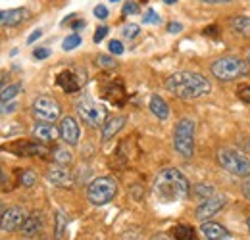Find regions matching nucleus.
Masks as SVG:
<instances>
[{
    "instance_id": "obj_1",
    "label": "nucleus",
    "mask_w": 250,
    "mask_h": 240,
    "mask_svg": "<svg viewBox=\"0 0 250 240\" xmlns=\"http://www.w3.org/2000/svg\"><path fill=\"white\" fill-rule=\"evenodd\" d=\"M166 89H167V92H171L175 98L194 100V98H202V96L210 94L212 92V83L200 73L179 71V73H173L171 77H167Z\"/></svg>"
},
{
    "instance_id": "obj_2",
    "label": "nucleus",
    "mask_w": 250,
    "mask_h": 240,
    "mask_svg": "<svg viewBox=\"0 0 250 240\" xmlns=\"http://www.w3.org/2000/svg\"><path fill=\"white\" fill-rule=\"evenodd\" d=\"M154 196L160 202H181L187 200L190 186H188L187 177L175 169V167H166L158 173L156 180H154Z\"/></svg>"
},
{
    "instance_id": "obj_3",
    "label": "nucleus",
    "mask_w": 250,
    "mask_h": 240,
    "mask_svg": "<svg viewBox=\"0 0 250 240\" xmlns=\"http://www.w3.org/2000/svg\"><path fill=\"white\" fill-rule=\"evenodd\" d=\"M249 71V61L235 56H225L212 63V75L219 81H235L239 77H247Z\"/></svg>"
},
{
    "instance_id": "obj_4",
    "label": "nucleus",
    "mask_w": 250,
    "mask_h": 240,
    "mask_svg": "<svg viewBox=\"0 0 250 240\" xmlns=\"http://www.w3.org/2000/svg\"><path fill=\"white\" fill-rule=\"evenodd\" d=\"M218 163L235 177H250V160L241 152L221 148L218 152Z\"/></svg>"
},
{
    "instance_id": "obj_5",
    "label": "nucleus",
    "mask_w": 250,
    "mask_h": 240,
    "mask_svg": "<svg viewBox=\"0 0 250 240\" xmlns=\"http://www.w3.org/2000/svg\"><path fill=\"white\" fill-rule=\"evenodd\" d=\"M118 194V182L112 177H98L87 188V198L93 206H104L112 202Z\"/></svg>"
},
{
    "instance_id": "obj_6",
    "label": "nucleus",
    "mask_w": 250,
    "mask_h": 240,
    "mask_svg": "<svg viewBox=\"0 0 250 240\" xmlns=\"http://www.w3.org/2000/svg\"><path fill=\"white\" fill-rule=\"evenodd\" d=\"M173 146L183 158H190L194 154V121L188 118L177 121L173 133Z\"/></svg>"
},
{
    "instance_id": "obj_7",
    "label": "nucleus",
    "mask_w": 250,
    "mask_h": 240,
    "mask_svg": "<svg viewBox=\"0 0 250 240\" xmlns=\"http://www.w3.org/2000/svg\"><path fill=\"white\" fill-rule=\"evenodd\" d=\"M77 114H79L81 120L85 121L87 125H91V127L104 125L106 123V116H108L106 108L102 104L94 102L93 98H89V96H83L77 102Z\"/></svg>"
},
{
    "instance_id": "obj_8",
    "label": "nucleus",
    "mask_w": 250,
    "mask_h": 240,
    "mask_svg": "<svg viewBox=\"0 0 250 240\" xmlns=\"http://www.w3.org/2000/svg\"><path fill=\"white\" fill-rule=\"evenodd\" d=\"M60 114H62L60 104L50 96H39L33 102V116L42 123H54L60 118Z\"/></svg>"
},
{
    "instance_id": "obj_9",
    "label": "nucleus",
    "mask_w": 250,
    "mask_h": 240,
    "mask_svg": "<svg viewBox=\"0 0 250 240\" xmlns=\"http://www.w3.org/2000/svg\"><path fill=\"white\" fill-rule=\"evenodd\" d=\"M25 219H27V211L23 208H20V206L8 208L0 215V229L4 233H16V231H20L23 227Z\"/></svg>"
},
{
    "instance_id": "obj_10",
    "label": "nucleus",
    "mask_w": 250,
    "mask_h": 240,
    "mask_svg": "<svg viewBox=\"0 0 250 240\" xmlns=\"http://www.w3.org/2000/svg\"><path fill=\"white\" fill-rule=\"evenodd\" d=\"M225 204H227V198H225V196H210V198H206V200L196 208L194 215H196V219L206 221V219H210L212 215H216L219 210H223Z\"/></svg>"
},
{
    "instance_id": "obj_11",
    "label": "nucleus",
    "mask_w": 250,
    "mask_h": 240,
    "mask_svg": "<svg viewBox=\"0 0 250 240\" xmlns=\"http://www.w3.org/2000/svg\"><path fill=\"white\" fill-rule=\"evenodd\" d=\"M83 83H85V77H83V79L77 77V73L71 71V69H65L62 73H58V77H56V85H58L63 92H67V94L77 92V90L83 87Z\"/></svg>"
},
{
    "instance_id": "obj_12",
    "label": "nucleus",
    "mask_w": 250,
    "mask_h": 240,
    "mask_svg": "<svg viewBox=\"0 0 250 240\" xmlns=\"http://www.w3.org/2000/svg\"><path fill=\"white\" fill-rule=\"evenodd\" d=\"M60 135H62L63 142L69 144V146H75V144L79 142V135H81V131H79L77 121L73 120L71 116H67V118H63L62 120V123H60Z\"/></svg>"
},
{
    "instance_id": "obj_13",
    "label": "nucleus",
    "mask_w": 250,
    "mask_h": 240,
    "mask_svg": "<svg viewBox=\"0 0 250 240\" xmlns=\"http://www.w3.org/2000/svg\"><path fill=\"white\" fill-rule=\"evenodd\" d=\"M25 8H14V10H0V27H16L27 20Z\"/></svg>"
},
{
    "instance_id": "obj_14",
    "label": "nucleus",
    "mask_w": 250,
    "mask_h": 240,
    "mask_svg": "<svg viewBox=\"0 0 250 240\" xmlns=\"http://www.w3.org/2000/svg\"><path fill=\"white\" fill-rule=\"evenodd\" d=\"M46 177H48V180H50L52 184L62 186V188H69V186L73 184V177H71L69 169H65V167L60 165V163L54 165V167H50L48 173H46Z\"/></svg>"
},
{
    "instance_id": "obj_15",
    "label": "nucleus",
    "mask_w": 250,
    "mask_h": 240,
    "mask_svg": "<svg viewBox=\"0 0 250 240\" xmlns=\"http://www.w3.org/2000/svg\"><path fill=\"white\" fill-rule=\"evenodd\" d=\"M104 98H106L108 102L116 104V106H124L125 98H127L125 89H124V83H122L120 79H116V81L108 83V87L104 89Z\"/></svg>"
},
{
    "instance_id": "obj_16",
    "label": "nucleus",
    "mask_w": 250,
    "mask_h": 240,
    "mask_svg": "<svg viewBox=\"0 0 250 240\" xmlns=\"http://www.w3.org/2000/svg\"><path fill=\"white\" fill-rule=\"evenodd\" d=\"M33 137H35L37 140H41V142H54V140H58L62 135H60V129H56L54 125H50V123H41V125H37V127L33 129Z\"/></svg>"
},
{
    "instance_id": "obj_17",
    "label": "nucleus",
    "mask_w": 250,
    "mask_h": 240,
    "mask_svg": "<svg viewBox=\"0 0 250 240\" xmlns=\"http://www.w3.org/2000/svg\"><path fill=\"white\" fill-rule=\"evenodd\" d=\"M200 233H202L204 240H223L229 237L227 229L219 223H214V221H204L200 227Z\"/></svg>"
},
{
    "instance_id": "obj_18",
    "label": "nucleus",
    "mask_w": 250,
    "mask_h": 240,
    "mask_svg": "<svg viewBox=\"0 0 250 240\" xmlns=\"http://www.w3.org/2000/svg\"><path fill=\"white\" fill-rule=\"evenodd\" d=\"M41 231H42V217H41V213H31V215H27V219H25V223H23V227H21V235L27 237V239H33V237H37Z\"/></svg>"
},
{
    "instance_id": "obj_19",
    "label": "nucleus",
    "mask_w": 250,
    "mask_h": 240,
    "mask_svg": "<svg viewBox=\"0 0 250 240\" xmlns=\"http://www.w3.org/2000/svg\"><path fill=\"white\" fill-rule=\"evenodd\" d=\"M10 150L16 152V156H41V154H46V148L42 144H37V142H16L12 146H8Z\"/></svg>"
},
{
    "instance_id": "obj_20",
    "label": "nucleus",
    "mask_w": 250,
    "mask_h": 240,
    "mask_svg": "<svg viewBox=\"0 0 250 240\" xmlns=\"http://www.w3.org/2000/svg\"><path fill=\"white\" fill-rule=\"evenodd\" d=\"M125 121H127L125 116H116V118L106 121V123L102 125V139H104V140H110L114 135H118V133L124 129Z\"/></svg>"
},
{
    "instance_id": "obj_21",
    "label": "nucleus",
    "mask_w": 250,
    "mask_h": 240,
    "mask_svg": "<svg viewBox=\"0 0 250 240\" xmlns=\"http://www.w3.org/2000/svg\"><path fill=\"white\" fill-rule=\"evenodd\" d=\"M150 112L156 116L158 120H167L169 118V106H167V102L162 98V96H158V94H154L152 98H150Z\"/></svg>"
},
{
    "instance_id": "obj_22",
    "label": "nucleus",
    "mask_w": 250,
    "mask_h": 240,
    "mask_svg": "<svg viewBox=\"0 0 250 240\" xmlns=\"http://www.w3.org/2000/svg\"><path fill=\"white\" fill-rule=\"evenodd\" d=\"M231 27L235 33H239L241 37L250 39V18L249 16H237L231 20Z\"/></svg>"
},
{
    "instance_id": "obj_23",
    "label": "nucleus",
    "mask_w": 250,
    "mask_h": 240,
    "mask_svg": "<svg viewBox=\"0 0 250 240\" xmlns=\"http://www.w3.org/2000/svg\"><path fill=\"white\" fill-rule=\"evenodd\" d=\"M173 239L175 240H196V233L190 225H175L173 227Z\"/></svg>"
},
{
    "instance_id": "obj_24",
    "label": "nucleus",
    "mask_w": 250,
    "mask_h": 240,
    "mask_svg": "<svg viewBox=\"0 0 250 240\" xmlns=\"http://www.w3.org/2000/svg\"><path fill=\"white\" fill-rule=\"evenodd\" d=\"M20 92H21V85H20V83L8 85L6 89L0 92V102H10V100H14V98H16Z\"/></svg>"
},
{
    "instance_id": "obj_25",
    "label": "nucleus",
    "mask_w": 250,
    "mask_h": 240,
    "mask_svg": "<svg viewBox=\"0 0 250 240\" xmlns=\"http://www.w3.org/2000/svg\"><path fill=\"white\" fill-rule=\"evenodd\" d=\"M52 158H54V161H56V163H60V165H67V163L71 161V152L67 150V148L58 146V148H54V152H52Z\"/></svg>"
},
{
    "instance_id": "obj_26",
    "label": "nucleus",
    "mask_w": 250,
    "mask_h": 240,
    "mask_svg": "<svg viewBox=\"0 0 250 240\" xmlns=\"http://www.w3.org/2000/svg\"><path fill=\"white\" fill-rule=\"evenodd\" d=\"M20 184L21 186H33V184H37V173L33 171V169H23L21 173H20Z\"/></svg>"
},
{
    "instance_id": "obj_27",
    "label": "nucleus",
    "mask_w": 250,
    "mask_h": 240,
    "mask_svg": "<svg viewBox=\"0 0 250 240\" xmlns=\"http://www.w3.org/2000/svg\"><path fill=\"white\" fill-rule=\"evenodd\" d=\"M81 44V37L77 35V33H73V35H69V37H65L63 39V44L62 48L65 52H69V50H73V48H77Z\"/></svg>"
},
{
    "instance_id": "obj_28",
    "label": "nucleus",
    "mask_w": 250,
    "mask_h": 240,
    "mask_svg": "<svg viewBox=\"0 0 250 240\" xmlns=\"http://www.w3.org/2000/svg\"><path fill=\"white\" fill-rule=\"evenodd\" d=\"M194 194L206 200V198L214 196V188H212L210 184H196V186H194Z\"/></svg>"
},
{
    "instance_id": "obj_29",
    "label": "nucleus",
    "mask_w": 250,
    "mask_h": 240,
    "mask_svg": "<svg viewBox=\"0 0 250 240\" xmlns=\"http://www.w3.org/2000/svg\"><path fill=\"white\" fill-rule=\"evenodd\" d=\"M96 63L100 65V67H106V69H114L118 63L114 58H110V56H106V54H100L98 58H96Z\"/></svg>"
},
{
    "instance_id": "obj_30",
    "label": "nucleus",
    "mask_w": 250,
    "mask_h": 240,
    "mask_svg": "<svg viewBox=\"0 0 250 240\" xmlns=\"http://www.w3.org/2000/svg\"><path fill=\"white\" fill-rule=\"evenodd\" d=\"M63 233H65V219L62 213H56V231H54L56 239H62Z\"/></svg>"
},
{
    "instance_id": "obj_31",
    "label": "nucleus",
    "mask_w": 250,
    "mask_h": 240,
    "mask_svg": "<svg viewBox=\"0 0 250 240\" xmlns=\"http://www.w3.org/2000/svg\"><path fill=\"white\" fill-rule=\"evenodd\" d=\"M139 31H141V27H139L137 23H129V25H125L124 27L122 35H124L125 39H135V37L139 35Z\"/></svg>"
},
{
    "instance_id": "obj_32",
    "label": "nucleus",
    "mask_w": 250,
    "mask_h": 240,
    "mask_svg": "<svg viewBox=\"0 0 250 240\" xmlns=\"http://www.w3.org/2000/svg\"><path fill=\"white\" fill-rule=\"evenodd\" d=\"M237 96H239L245 104H250V85H241L239 90H237Z\"/></svg>"
},
{
    "instance_id": "obj_33",
    "label": "nucleus",
    "mask_w": 250,
    "mask_h": 240,
    "mask_svg": "<svg viewBox=\"0 0 250 240\" xmlns=\"http://www.w3.org/2000/svg\"><path fill=\"white\" fill-rule=\"evenodd\" d=\"M108 48H110V52L112 54H116V56H122L124 54V44L120 42V40H110V44H108Z\"/></svg>"
},
{
    "instance_id": "obj_34",
    "label": "nucleus",
    "mask_w": 250,
    "mask_h": 240,
    "mask_svg": "<svg viewBox=\"0 0 250 240\" xmlns=\"http://www.w3.org/2000/svg\"><path fill=\"white\" fill-rule=\"evenodd\" d=\"M143 21H145V23H160V16H158L154 10H148V12L143 16Z\"/></svg>"
},
{
    "instance_id": "obj_35",
    "label": "nucleus",
    "mask_w": 250,
    "mask_h": 240,
    "mask_svg": "<svg viewBox=\"0 0 250 240\" xmlns=\"http://www.w3.org/2000/svg\"><path fill=\"white\" fill-rule=\"evenodd\" d=\"M139 14V4L137 2H127L124 6V16H133Z\"/></svg>"
},
{
    "instance_id": "obj_36",
    "label": "nucleus",
    "mask_w": 250,
    "mask_h": 240,
    "mask_svg": "<svg viewBox=\"0 0 250 240\" xmlns=\"http://www.w3.org/2000/svg\"><path fill=\"white\" fill-rule=\"evenodd\" d=\"M94 16H96L98 20H106V18H108V8H106V6H102V4L94 6Z\"/></svg>"
},
{
    "instance_id": "obj_37",
    "label": "nucleus",
    "mask_w": 250,
    "mask_h": 240,
    "mask_svg": "<svg viewBox=\"0 0 250 240\" xmlns=\"http://www.w3.org/2000/svg\"><path fill=\"white\" fill-rule=\"evenodd\" d=\"M108 31H110V29H108V27H104V25H102V27H98V29H96V33H94L93 40H94V42H100V40H102V39L108 35Z\"/></svg>"
},
{
    "instance_id": "obj_38",
    "label": "nucleus",
    "mask_w": 250,
    "mask_h": 240,
    "mask_svg": "<svg viewBox=\"0 0 250 240\" xmlns=\"http://www.w3.org/2000/svg\"><path fill=\"white\" fill-rule=\"evenodd\" d=\"M33 56H35L37 60H44V58L50 56V50H48V48H37V50L33 52Z\"/></svg>"
},
{
    "instance_id": "obj_39",
    "label": "nucleus",
    "mask_w": 250,
    "mask_h": 240,
    "mask_svg": "<svg viewBox=\"0 0 250 240\" xmlns=\"http://www.w3.org/2000/svg\"><path fill=\"white\" fill-rule=\"evenodd\" d=\"M181 29H183V25H181V23H175V21H171V23L167 25V31H169V33H173V35H175V33H179Z\"/></svg>"
},
{
    "instance_id": "obj_40",
    "label": "nucleus",
    "mask_w": 250,
    "mask_h": 240,
    "mask_svg": "<svg viewBox=\"0 0 250 240\" xmlns=\"http://www.w3.org/2000/svg\"><path fill=\"white\" fill-rule=\"evenodd\" d=\"M243 196L250 202V179H247L245 184H243Z\"/></svg>"
},
{
    "instance_id": "obj_41",
    "label": "nucleus",
    "mask_w": 250,
    "mask_h": 240,
    "mask_svg": "<svg viewBox=\"0 0 250 240\" xmlns=\"http://www.w3.org/2000/svg\"><path fill=\"white\" fill-rule=\"evenodd\" d=\"M204 35H208V37H210V35H212V37H218L219 29L216 27V25H212V27H206V29H204Z\"/></svg>"
},
{
    "instance_id": "obj_42",
    "label": "nucleus",
    "mask_w": 250,
    "mask_h": 240,
    "mask_svg": "<svg viewBox=\"0 0 250 240\" xmlns=\"http://www.w3.org/2000/svg\"><path fill=\"white\" fill-rule=\"evenodd\" d=\"M41 37H42V31H41V29H37V31H35V33H31V35H29V39H27V42L31 44V42H35V40H37V39H41Z\"/></svg>"
},
{
    "instance_id": "obj_43",
    "label": "nucleus",
    "mask_w": 250,
    "mask_h": 240,
    "mask_svg": "<svg viewBox=\"0 0 250 240\" xmlns=\"http://www.w3.org/2000/svg\"><path fill=\"white\" fill-rule=\"evenodd\" d=\"M198 2H204V4H229V2H235V0H198Z\"/></svg>"
},
{
    "instance_id": "obj_44",
    "label": "nucleus",
    "mask_w": 250,
    "mask_h": 240,
    "mask_svg": "<svg viewBox=\"0 0 250 240\" xmlns=\"http://www.w3.org/2000/svg\"><path fill=\"white\" fill-rule=\"evenodd\" d=\"M85 27V21L83 20H77V21H73V25H71V29L77 31V29H83Z\"/></svg>"
},
{
    "instance_id": "obj_45",
    "label": "nucleus",
    "mask_w": 250,
    "mask_h": 240,
    "mask_svg": "<svg viewBox=\"0 0 250 240\" xmlns=\"http://www.w3.org/2000/svg\"><path fill=\"white\" fill-rule=\"evenodd\" d=\"M164 2H166V4H175L177 0H164Z\"/></svg>"
},
{
    "instance_id": "obj_46",
    "label": "nucleus",
    "mask_w": 250,
    "mask_h": 240,
    "mask_svg": "<svg viewBox=\"0 0 250 240\" xmlns=\"http://www.w3.org/2000/svg\"><path fill=\"white\" fill-rule=\"evenodd\" d=\"M0 182H2V169H0Z\"/></svg>"
},
{
    "instance_id": "obj_47",
    "label": "nucleus",
    "mask_w": 250,
    "mask_h": 240,
    "mask_svg": "<svg viewBox=\"0 0 250 240\" xmlns=\"http://www.w3.org/2000/svg\"><path fill=\"white\" fill-rule=\"evenodd\" d=\"M249 231H250V217H249Z\"/></svg>"
},
{
    "instance_id": "obj_48",
    "label": "nucleus",
    "mask_w": 250,
    "mask_h": 240,
    "mask_svg": "<svg viewBox=\"0 0 250 240\" xmlns=\"http://www.w3.org/2000/svg\"><path fill=\"white\" fill-rule=\"evenodd\" d=\"M247 61H249V63H250V52H249V60H247Z\"/></svg>"
},
{
    "instance_id": "obj_49",
    "label": "nucleus",
    "mask_w": 250,
    "mask_h": 240,
    "mask_svg": "<svg viewBox=\"0 0 250 240\" xmlns=\"http://www.w3.org/2000/svg\"><path fill=\"white\" fill-rule=\"evenodd\" d=\"M110 2H120V0H110Z\"/></svg>"
}]
</instances>
